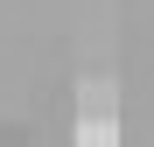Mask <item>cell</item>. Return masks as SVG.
Returning <instances> with one entry per match:
<instances>
[{
    "label": "cell",
    "mask_w": 154,
    "mask_h": 147,
    "mask_svg": "<svg viewBox=\"0 0 154 147\" xmlns=\"http://www.w3.org/2000/svg\"><path fill=\"white\" fill-rule=\"evenodd\" d=\"M77 119H119L112 84H84V91H77Z\"/></svg>",
    "instance_id": "1"
}]
</instances>
